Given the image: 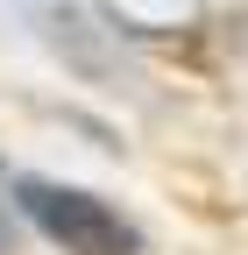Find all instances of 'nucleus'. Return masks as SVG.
Masks as SVG:
<instances>
[{
  "instance_id": "1",
  "label": "nucleus",
  "mask_w": 248,
  "mask_h": 255,
  "mask_svg": "<svg viewBox=\"0 0 248 255\" xmlns=\"http://www.w3.org/2000/svg\"><path fill=\"white\" fill-rule=\"evenodd\" d=\"M14 213L36 227L43 241H57L64 255H142V227L121 206H107L85 184H57V177H14Z\"/></svg>"
},
{
  "instance_id": "2",
  "label": "nucleus",
  "mask_w": 248,
  "mask_h": 255,
  "mask_svg": "<svg viewBox=\"0 0 248 255\" xmlns=\"http://www.w3.org/2000/svg\"><path fill=\"white\" fill-rule=\"evenodd\" d=\"M0 255H14V213H7V199H0Z\"/></svg>"
}]
</instances>
